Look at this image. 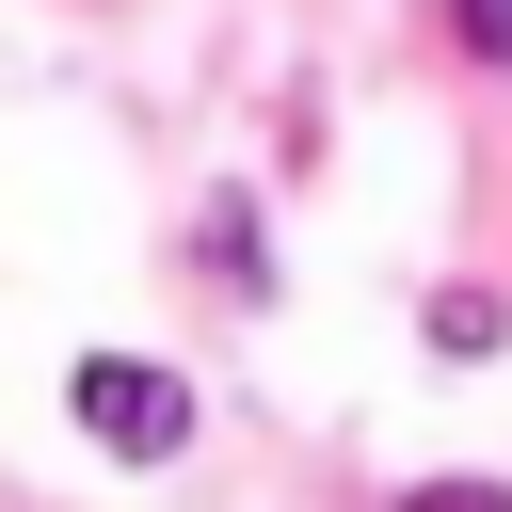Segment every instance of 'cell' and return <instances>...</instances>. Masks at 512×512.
I'll return each mask as SVG.
<instances>
[{"label": "cell", "instance_id": "1", "mask_svg": "<svg viewBox=\"0 0 512 512\" xmlns=\"http://www.w3.org/2000/svg\"><path fill=\"white\" fill-rule=\"evenodd\" d=\"M80 432H96L112 464H176V448H192V384L144 368V352H80Z\"/></svg>", "mask_w": 512, "mask_h": 512}, {"label": "cell", "instance_id": "2", "mask_svg": "<svg viewBox=\"0 0 512 512\" xmlns=\"http://www.w3.org/2000/svg\"><path fill=\"white\" fill-rule=\"evenodd\" d=\"M464 16V48H512V0H448Z\"/></svg>", "mask_w": 512, "mask_h": 512}, {"label": "cell", "instance_id": "3", "mask_svg": "<svg viewBox=\"0 0 512 512\" xmlns=\"http://www.w3.org/2000/svg\"><path fill=\"white\" fill-rule=\"evenodd\" d=\"M416 512H512V496H496V480H432Z\"/></svg>", "mask_w": 512, "mask_h": 512}]
</instances>
